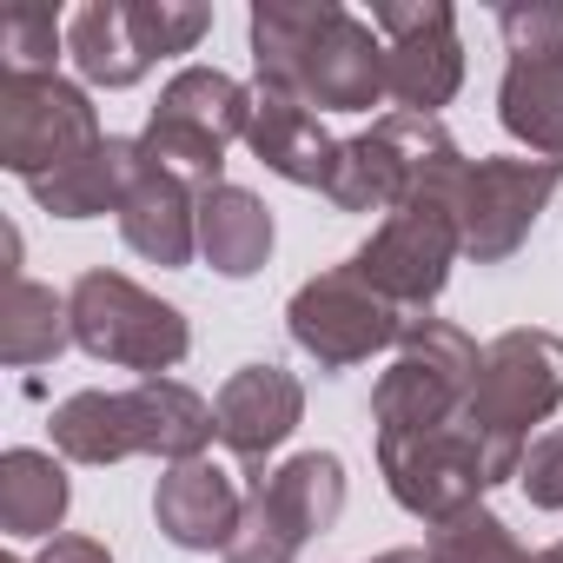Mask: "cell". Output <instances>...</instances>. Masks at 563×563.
Masks as SVG:
<instances>
[{"instance_id":"cell-29","label":"cell","mask_w":563,"mask_h":563,"mask_svg":"<svg viewBox=\"0 0 563 563\" xmlns=\"http://www.w3.org/2000/svg\"><path fill=\"white\" fill-rule=\"evenodd\" d=\"M523 497L537 510H563V431H543L530 451H523V471H517Z\"/></svg>"},{"instance_id":"cell-15","label":"cell","mask_w":563,"mask_h":563,"mask_svg":"<svg viewBox=\"0 0 563 563\" xmlns=\"http://www.w3.org/2000/svg\"><path fill=\"white\" fill-rule=\"evenodd\" d=\"M212 418H219V444L239 457V464H265L278 444H286L306 418V385L286 372V365H239L219 398H212Z\"/></svg>"},{"instance_id":"cell-33","label":"cell","mask_w":563,"mask_h":563,"mask_svg":"<svg viewBox=\"0 0 563 563\" xmlns=\"http://www.w3.org/2000/svg\"><path fill=\"white\" fill-rule=\"evenodd\" d=\"M0 563H21V556H0Z\"/></svg>"},{"instance_id":"cell-1","label":"cell","mask_w":563,"mask_h":563,"mask_svg":"<svg viewBox=\"0 0 563 563\" xmlns=\"http://www.w3.org/2000/svg\"><path fill=\"white\" fill-rule=\"evenodd\" d=\"M252 67L258 87L319 113H372L385 100V41L339 0H258Z\"/></svg>"},{"instance_id":"cell-9","label":"cell","mask_w":563,"mask_h":563,"mask_svg":"<svg viewBox=\"0 0 563 563\" xmlns=\"http://www.w3.org/2000/svg\"><path fill=\"white\" fill-rule=\"evenodd\" d=\"M457 252H464L457 206L451 199H418V206H398V212L378 219V232L352 252V272L378 299H391L405 319H431Z\"/></svg>"},{"instance_id":"cell-25","label":"cell","mask_w":563,"mask_h":563,"mask_svg":"<svg viewBox=\"0 0 563 563\" xmlns=\"http://www.w3.org/2000/svg\"><path fill=\"white\" fill-rule=\"evenodd\" d=\"M431 563H537L517 537H510V523L497 517V510H464V517H451V523H438L431 530Z\"/></svg>"},{"instance_id":"cell-23","label":"cell","mask_w":563,"mask_h":563,"mask_svg":"<svg viewBox=\"0 0 563 563\" xmlns=\"http://www.w3.org/2000/svg\"><path fill=\"white\" fill-rule=\"evenodd\" d=\"M67 504H74V484L54 451L14 444L0 457V530L8 537H54Z\"/></svg>"},{"instance_id":"cell-21","label":"cell","mask_w":563,"mask_h":563,"mask_svg":"<svg viewBox=\"0 0 563 563\" xmlns=\"http://www.w3.org/2000/svg\"><path fill=\"white\" fill-rule=\"evenodd\" d=\"M272 212L245 186H212L199 192V258L219 278H252L272 258Z\"/></svg>"},{"instance_id":"cell-31","label":"cell","mask_w":563,"mask_h":563,"mask_svg":"<svg viewBox=\"0 0 563 563\" xmlns=\"http://www.w3.org/2000/svg\"><path fill=\"white\" fill-rule=\"evenodd\" d=\"M372 563H431V550H385V556H372Z\"/></svg>"},{"instance_id":"cell-26","label":"cell","mask_w":563,"mask_h":563,"mask_svg":"<svg viewBox=\"0 0 563 563\" xmlns=\"http://www.w3.org/2000/svg\"><path fill=\"white\" fill-rule=\"evenodd\" d=\"M126 27L140 41V54L159 67L173 54H192L212 27V8H186V0H126Z\"/></svg>"},{"instance_id":"cell-2","label":"cell","mask_w":563,"mask_h":563,"mask_svg":"<svg viewBox=\"0 0 563 563\" xmlns=\"http://www.w3.org/2000/svg\"><path fill=\"white\" fill-rule=\"evenodd\" d=\"M54 451L74 464H120V457H206L219 438L212 405L179 378H140L133 391H74L54 405Z\"/></svg>"},{"instance_id":"cell-24","label":"cell","mask_w":563,"mask_h":563,"mask_svg":"<svg viewBox=\"0 0 563 563\" xmlns=\"http://www.w3.org/2000/svg\"><path fill=\"white\" fill-rule=\"evenodd\" d=\"M67 54L80 67V80L120 93V87H140L153 74V60L140 54L133 27H126V0H87V8L67 21Z\"/></svg>"},{"instance_id":"cell-4","label":"cell","mask_w":563,"mask_h":563,"mask_svg":"<svg viewBox=\"0 0 563 563\" xmlns=\"http://www.w3.org/2000/svg\"><path fill=\"white\" fill-rule=\"evenodd\" d=\"M477 365H484V345L464 325H451V319H411L405 339H398V352H391V372L372 391L378 444L431 438V431L464 424V405L477 391Z\"/></svg>"},{"instance_id":"cell-7","label":"cell","mask_w":563,"mask_h":563,"mask_svg":"<svg viewBox=\"0 0 563 563\" xmlns=\"http://www.w3.org/2000/svg\"><path fill=\"white\" fill-rule=\"evenodd\" d=\"M74 345L100 365H120V372H140V378H159L173 372L186 352H192V325L179 306H166L159 292L133 286L126 272H80L74 278Z\"/></svg>"},{"instance_id":"cell-6","label":"cell","mask_w":563,"mask_h":563,"mask_svg":"<svg viewBox=\"0 0 563 563\" xmlns=\"http://www.w3.org/2000/svg\"><path fill=\"white\" fill-rule=\"evenodd\" d=\"M252 126V87H239L219 67H179L140 133V153L166 173H179L192 192L225 186V146Z\"/></svg>"},{"instance_id":"cell-12","label":"cell","mask_w":563,"mask_h":563,"mask_svg":"<svg viewBox=\"0 0 563 563\" xmlns=\"http://www.w3.org/2000/svg\"><path fill=\"white\" fill-rule=\"evenodd\" d=\"M378 471L391 484V497L424 517L431 530L477 510L484 490L510 484L490 457V444L471 431V424H451V431H431V438H398V444H378Z\"/></svg>"},{"instance_id":"cell-18","label":"cell","mask_w":563,"mask_h":563,"mask_svg":"<svg viewBox=\"0 0 563 563\" xmlns=\"http://www.w3.org/2000/svg\"><path fill=\"white\" fill-rule=\"evenodd\" d=\"M120 239H126V252H140L146 265L179 272V265L199 252V192H192L179 173H166V166H153V159L140 153V179H133V192H126V206H120Z\"/></svg>"},{"instance_id":"cell-3","label":"cell","mask_w":563,"mask_h":563,"mask_svg":"<svg viewBox=\"0 0 563 563\" xmlns=\"http://www.w3.org/2000/svg\"><path fill=\"white\" fill-rule=\"evenodd\" d=\"M464 173H471V159L444 133V120L385 113V120H372V133L339 146V173H332L325 199L339 212H398V206H418V199H451L457 206Z\"/></svg>"},{"instance_id":"cell-27","label":"cell","mask_w":563,"mask_h":563,"mask_svg":"<svg viewBox=\"0 0 563 563\" xmlns=\"http://www.w3.org/2000/svg\"><path fill=\"white\" fill-rule=\"evenodd\" d=\"M67 27L54 8H8L0 14V74H54Z\"/></svg>"},{"instance_id":"cell-11","label":"cell","mask_w":563,"mask_h":563,"mask_svg":"<svg viewBox=\"0 0 563 563\" xmlns=\"http://www.w3.org/2000/svg\"><path fill=\"white\" fill-rule=\"evenodd\" d=\"M100 113L87 87L60 74H0V166L14 179H47L87 146H100Z\"/></svg>"},{"instance_id":"cell-16","label":"cell","mask_w":563,"mask_h":563,"mask_svg":"<svg viewBox=\"0 0 563 563\" xmlns=\"http://www.w3.org/2000/svg\"><path fill=\"white\" fill-rule=\"evenodd\" d=\"M245 146L265 173H278L286 186H332L339 173V146L325 133V120L312 107H299L292 93H272V87H252V126H245Z\"/></svg>"},{"instance_id":"cell-28","label":"cell","mask_w":563,"mask_h":563,"mask_svg":"<svg viewBox=\"0 0 563 563\" xmlns=\"http://www.w3.org/2000/svg\"><path fill=\"white\" fill-rule=\"evenodd\" d=\"M497 34H504L510 60L563 54V0H504V8H497Z\"/></svg>"},{"instance_id":"cell-22","label":"cell","mask_w":563,"mask_h":563,"mask_svg":"<svg viewBox=\"0 0 563 563\" xmlns=\"http://www.w3.org/2000/svg\"><path fill=\"white\" fill-rule=\"evenodd\" d=\"M74 345V306L67 292L41 286V278H8V306H0V358L14 372H34V365H54L60 352Z\"/></svg>"},{"instance_id":"cell-30","label":"cell","mask_w":563,"mask_h":563,"mask_svg":"<svg viewBox=\"0 0 563 563\" xmlns=\"http://www.w3.org/2000/svg\"><path fill=\"white\" fill-rule=\"evenodd\" d=\"M34 563H113V550L100 537H47Z\"/></svg>"},{"instance_id":"cell-32","label":"cell","mask_w":563,"mask_h":563,"mask_svg":"<svg viewBox=\"0 0 563 563\" xmlns=\"http://www.w3.org/2000/svg\"><path fill=\"white\" fill-rule=\"evenodd\" d=\"M537 563H563V550H556V543H550V550H537Z\"/></svg>"},{"instance_id":"cell-10","label":"cell","mask_w":563,"mask_h":563,"mask_svg":"<svg viewBox=\"0 0 563 563\" xmlns=\"http://www.w3.org/2000/svg\"><path fill=\"white\" fill-rule=\"evenodd\" d=\"M405 325L411 319L365 286V278L352 272V258L319 272V278H306V286L292 292V306H286V332L319 372H352V365H365L378 352H398Z\"/></svg>"},{"instance_id":"cell-34","label":"cell","mask_w":563,"mask_h":563,"mask_svg":"<svg viewBox=\"0 0 563 563\" xmlns=\"http://www.w3.org/2000/svg\"><path fill=\"white\" fill-rule=\"evenodd\" d=\"M556 550H563V543H556Z\"/></svg>"},{"instance_id":"cell-17","label":"cell","mask_w":563,"mask_h":563,"mask_svg":"<svg viewBox=\"0 0 563 563\" xmlns=\"http://www.w3.org/2000/svg\"><path fill=\"white\" fill-rule=\"evenodd\" d=\"M239 510H245V490L212 457L166 464V477L153 490V523L179 550H225L232 530H239Z\"/></svg>"},{"instance_id":"cell-5","label":"cell","mask_w":563,"mask_h":563,"mask_svg":"<svg viewBox=\"0 0 563 563\" xmlns=\"http://www.w3.org/2000/svg\"><path fill=\"white\" fill-rule=\"evenodd\" d=\"M556 405H563V339L537 332V325H510L484 345L464 424L490 444L497 471L517 477L523 451H530V424H543Z\"/></svg>"},{"instance_id":"cell-13","label":"cell","mask_w":563,"mask_h":563,"mask_svg":"<svg viewBox=\"0 0 563 563\" xmlns=\"http://www.w3.org/2000/svg\"><path fill=\"white\" fill-rule=\"evenodd\" d=\"M372 27L385 41V100L438 120V107H451V93L464 87L457 14L444 0H378Z\"/></svg>"},{"instance_id":"cell-19","label":"cell","mask_w":563,"mask_h":563,"mask_svg":"<svg viewBox=\"0 0 563 563\" xmlns=\"http://www.w3.org/2000/svg\"><path fill=\"white\" fill-rule=\"evenodd\" d=\"M133 179H140V140L107 133L100 146H87V153L67 159L60 173L34 179L27 192H34V206L54 212V219H100V212H120V206H126Z\"/></svg>"},{"instance_id":"cell-20","label":"cell","mask_w":563,"mask_h":563,"mask_svg":"<svg viewBox=\"0 0 563 563\" xmlns=\"http://www.w3.org/2000/svg\"><path fill=\"white\" fill-rule=\"evenodd\" d=\"M497 120L537 159L563 166V54H523L497 80Z\"/></svg>"},{"instance_id":"cell-14","label":"cell","mask_w":563,"mask_h":563,"mask_svg":"<svg viewBox=\"0 0 563 563\" xmlns=\"http://www.w3.org/2000/svg\"><path fill=\"white\" fill-rule=\"evenodd\" d=\"M563 186V166L556 159H477L464 173V192H457V232H464V258L477 265H504L530 225L543 219V206L556 199Z\"/></svg>"},{"instance_id":"cell-8","label":"cell","mask_w":563,"mask_h":563,"mask_svg":"<svg viewBox=\"0 0 563 563\" xmlns=\"http://www.w3.org/2000/svg\"><path fill=\"white\" fill-rule=\"evenodd\" d=\"M345 510V464L332 451H299L278 471L252 477L225 563H292L319 530H332Z\"/></svg>"}]
</instances>
